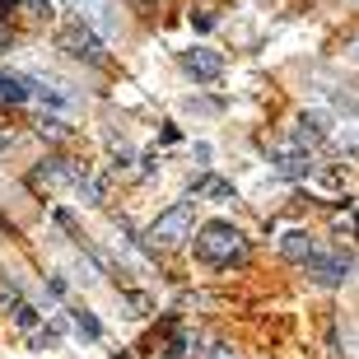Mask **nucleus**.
<instances>
[{
  "label": "nucleus",
  "instance_id": "nucleus-1",
  "mask_svg": "<svg viewBox=\"0 0 359 359\" xmlns=\"http://www.w3.org/2000/svg\"><path fill=\"white\" fill-rule=\"evenodd\" d=\"M196 257H201V262H210V266H229V262H238V257H243V233L233 224H224V219H215V224L201 229Z\"/></svg>",
  "mask_w": 359,
  "mask_h": 359
},
{
  "label": "nucleus",
  "instance_id": "nucleus-2",
  "mask_svg": "<svg viewBox=\"0 0 359 359\" xmlns=\"http://www.w3.org/2000/svg\"><path fill=\"white\" fill-rule=\"evenodd\" d=\"M61 52H70L75 61H89V66H103L107 61V47H103V38L93 33L89 24H80V19H70L66 28H61Z\"/></svg>",
  "mask_w": 359,
  "mask_h": 359
},
{
  "label": "nucleus",
  "instance_id": "nucleus-3",
  "mask_svg": "<svg viewBox=\"0 0 359 359\" xmlns=\"http://www.w3.org/2000/svg\"><path fill=\"white\" fill-rule=\"evenodd\" d=\"M191 219H196V205L191 201H177L173 210H163L154 224H149V243L154 248H173V243H182L187 233H191Z\"/></svg>",
  "mask_w": 359,
  "mask_h": 359
},
{
  "label": "nucleus",
  "instance_id": "nucleus-4",
  "mask_svg": "<svg viewBox=\"0 0 359 359\" xmlns=\"http://www.w3.org/2000/svg\"><path fill=\"white\" fill-rule=\"evenodd\" d=\"M304 266H308V276L318 280V285H327V290H332V285H341V280H346L350 271H355V262H350L346 252H332V248H318V252L308 257Z\"/></svg>",
  "mask_w": 359,
  "mask_h": 359
},
{
  "label": "nucleus",
  "instance_id": "nucleus-5",
  "mask_svg": "<svg viewBox=\"0 0 359 359\" xmlns=\"http://www.w3.org/2000/svg\"><path fill=\"white\" fill-rule=\"evenodd\" d=\"M75 10H80V24H89L98 38H117L121 19H117V5L112 0H75Z\"/></svg>",
  "mask_w": 359,
  "mask_h": 359
},
{
  "label": "nucleus",
  "instance_id": "nucleus-6",
  "mask_svg": "<svg viewBox=\"0 0 359 359\" xmlns=\"http://www.w3.org/2000/svg\"><path fill=\"white\" fill-rule=\"evenodd\" d=\"M177 61H182V70L201 84H215L224 75V61H219V52H210V47H191V52H182Z\"/></svg>",
  "mask_w": 359,
  "mask_h": 359
},
{
  "label": "nucleus",
  "instance_id": "nucleus-7",
  "mask_svg": "<svg viewBox=\"0 0 359 359\" xmlns=\"http://www.w3.org/2000/svg\"><path fill=\"white\" fill-rule=\"evenodd\" d=\"M322 135H327V117H322V112H308V117H299V131H294L290 145L294 149H313Z\"/></svg>",
  "mask_w": 359,
  "mask_h": 359
},
{
  "label": "nucleus",
  "instance_id": "nucleus-8",
  "mask_svg": "<svg viewBox=\"0 0 359 359\" xmlns=\"http://www.w3.org/2000/svg\"><path fill=\"white\" fill-rule=\"evenodd\" d=\"M308 168H313V159H308L304 149H290V145L276 149V173L280 177H308Z\"/></svg>",
  "mask_w": 359,
  "mask_h": 359
},
{
  "label": "nucleus",
  "instance_id": "nucleus-9",
  "mask_svg": "<svg viewBox=\"0 0 359 359\" xmlns=\"http://www.w3.org/2000/svg\"><path fill=\"white\" fill-rule=\"evenodd\" d=\"M280 252L290 257V262H308V257L318 252V238H313L308 229H290V233H285V243H280Z\"/></svg>",
  "mask_w": 359,
  "mask_h": 359
},
{
  "label": "nucleus",
  "instance_id": "nucleus-10",
  "mask_svg": "<svg viewBox=\"0 0 359 359\" xmlns=\"http://www.w3.org/2000/svg\"><path fill=\"white\" fill-rule=\"evenodd\" d=\"M33 182H38V187H42V182H47V187H56V182H80V173H75L66 159H47L38 173H33Z\"/></svg>",
  "mask_w": 359,
  "mask_h": 359
},
{
  "label": "nucleus",
  "instance_id": "nucleus-11",
  "mask_svg": "<svg viewBox=\"0 0 359 359\" xmlns=\"http://www.w3.org/2000/svg\"><path fill=\"white\" fill-rule=\"evenodd\" d=\"M196 196L215 201V205H229V201H233V182H224V177H201V182H196Z\"/></svg>",
  "mask_w": 359,
  "mask_h": 359
},
{
  "label": "nucleus",
  "instance_id": "nucleus-12",
  "mask_svg": "<svg viewBox=\"0 0 359 359\" xmlns=\"http://www.w3.org/2000/svg\"><path fill=\"white\" fill-rule=\"evenodd\" d=\"M28 89H33V84H28L24 75H10V70H0V98H10V103H24Z\"/></svg>",
  "mask_w": 359,
  "mask_h": 359
},
{
  "label": "nucleus",
  "instance_id": "nucleus-13",
  "mask_svg": "<svg viewBox=\"0 0 359 359\" xmlns=\"http://www.w3.org/2000/svg\"><path fill=\"white\" fill-rule=\"evenodd\" d=\"M159 355H163V359H182V355H187V336L168 327V332H163V341H159Z\"/></svg>",
  "mask_w": 359,
  "mask_h": 359
},
{
  "label": "nucleus",
  "instance_id": "nucleus-14",
  "mask_svg": "<svg viewBox=\"0 0 359 359\" xmlns=\"http://www.w3.org/2000/svg\"><path fill=\"white\" fill-rule=\"evenodd\" d=\"M38 131L52 135V140H61V135H70V126H66L61 117H52V112H42V117H38Z\"/></svg>",
  "mask_w": 359,
  "mask_h": 359
},
{
  "label": "nucleus",
  "instance_id": "nucleus-15",
  "mask_svg": "<svg viewBox=\"0 0 359 359\" xmlns=\"http://www.w3.org/2000/svg\"><path fill=\"white\" fill-rule=\"evenodd\" d=\"M215 24H219V19H215L210 5H196V10H191V28H196V33H210Z\"/></svg>",
  "mask_w": 359,
  "mask_h": 359
},
{
  "label": "nucleus",
  "instance_id": "nucleus-16",
  "mask_svg": "<svg viewBox=\"0 0 359 359\" xmlns=\"http://www.w3.org/2000/svg\"><path fill=\"white\" fill-rule=\"evenodd\" d=\"M10 313H14V322H19V327H38V308L24 304V299H19V304H14Z\"/></svg>",
  "mask_w": 359,
  "mask_h": 359
},
{
  "label": "nucleus",
  "instance_id": "nucleus-17",
  "mask_svg": "<svg viewBox=\"0 0 359 359\" xmlns=\"http://www.w3.org/2000/svg\"><path fill=\"white\" fill-rule=\"evenodd\" d=\"M75 187H80V196L89 201V205H98V201H103V187H98V177H80Z\"/></svg>",
  "mask_w": 359,
  "mask_h": 359
},
{
  "label": "nucleus",
  "instance_id": "nucleus-18",
  "mask_svg": "<svg viewBox=\"0 0 359 359\" xmlns=\"http://www.w3.org/2000/svg\"><path fill=\"white\" fill-rule=\"evenodd\" d=\"M75 327H80L84 336H98L103 327H98V318H89V313H75Z\"/></svg>",
  "mask_w": 359,
  "mask_h": 359
},
{
  "label": "nucleus",
  "instance_id": "nucleus-19",
  "mask_svg": "<svg viewBox=\"0 0 359 359\" xmlns=\"http://www.w3.org/2000/svg\"><path fill=\"white\" fill-rule=\"evenodd\" d=\"M19 304V290L14 285H0V308H14Z\"/></svg>",
  "mask_w": 359,
  "mask_h": 359
},
{
  "label": "nucleus",
  "instance_id": "nucleus-20",
  "mask_svg": "<svg viewBox=\"0 0 359 359\" xmlns=\"http://www.w3.org/2000/svg\"><path fill=\"white\" fill-rule=\"evenodd\" d=\"M24 5H28L33 14H52V0H24Z\"/></svg>",
  "mask_w": 359,
  "mask_h": 359
},
{
  "label": "nucleus",
  "instance_id": "nucleus-21",
  "mask_svg": "<svg viewBox=\"0 0 359 359\" xmlns=\"http://www.w3.org/2000/svg\"><path fill=\"white\" fill-rule=\"evenodd\" d=\"M10 140H14V131L5 126V121H0V149H10Z\"/></svg>",
  "mask_w": 359,
  "mask_h": 359
},
{
  "label": "nucleus",
  "instance_id": "nucleus-22",
  "mask_svg": "<svg viewBox=\"0 0 359 359\" xmlns=\"http://www.w3.org/2000/svg\"><path fill=\"white\" fill-rule=\"evenodd\" d=\"M14 5H19V0H0V19H10V14H14Z\"/></svg>",
  "mask_w": 359,
  "mask_h": 359
},
{
  "label": "nucleus",
  "instance_id": "nucleus-23",
  "mask_svg": "<svg viewBox=\"0 0 359 359\" xmlns=\"http://www.w3.org/2000/svg\"><path fill=\"white\" fill-rule=\"evenodd\" d=\"M355 233H359V210H355Z\"/></svg>",
  "mask_w": 359,
  "mask_h": 359
},
{
  "label": "nucleus",
  "instance_id": "nucleus-24",
  "mask_svg": "<svg viewBox=\"0 0 359 359\" xmlns=\"http://www.w3.org/2000/svg\"><path fill=\"white\" fill-rule=\"evenodd\" d=\"M135 5H149V0H135Z\"/></svg>",
  "mask_w": 359,
  "mask_h": 359
},
{
  "label": "nucleus",
  "instance_id": "nucleus-25",
  "mask_svg": "<svg viewBox=\"0 0 359 359\" xmlns=\"http://www.w3.org/2000/svg\"><path fill=\"white\" fill-rule=\"evenodd\" d=\"M117 359H131V355H117Z\"/></svg>",
  "mask_w": 359,
  "mask_h": 359
}]
</instances>
